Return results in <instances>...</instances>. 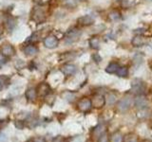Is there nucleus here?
<instances>
[{"label":"nucleus","mask_w":152,"mask_h":142,"mask_svg":"<svg viewBox=\"0 0 152 142\" xmlns=\"http://www.w3.org/2000/svg\"><path fill=\"white\" fill-rule=\"evenodd\" d=\"M82 34V31L80 30V28L73 27L68 30V31L65 34V42L66 44H73V43L77 42L79 38Z\"/></svg>","instance_id":"nucleus-1"},{"label":"nucleus","mask_w":152,"mask_h":142,"mask_svg":"<svg viewBox=\"0 0 152 142\" xmlns=\"http://www.w3.org/2000/svg\"><path fill=\"white\" fill-rule=\"evenodd\" d=\"M145 90V83L141 79H134L131 83V91L132 93L138 95H144Z\"/></svg>","instance_id":"nucleus-2"},{"label":"nucleus","mask_w":152,"mask_h":142,"mask_svg":"<svg viewBox=\"0 0 152 142\" xmlns=\"http://www.w3.org/2000/svg\"><path fill=\"white\" fill-rule=\"evenodd\" d=\"M132 103H133V99L130 97H125L118 101L117 108L120 112H126L130 108Z\"/></svg>","instance_id":"nucleus-3"},{"label":"nucleus","mask_w":152,"mask_h":142,"mask_svg":"<svg viewBox=\"0 0 152 142\" xmlns=\"http://www.w3.org/2000/svg\"><path fill=\"white\" fill-rule=\"evenodd\" d=\"M32 19L34 21H36L38 24H40L46 19V13L41 7H34V9H32Z\"/></svg>","instance_id":"nucleus-4"},{"label":"nucleus","mask_w":152,"mask_h":142,"mask_svg":"<svg viewBox=\"0 0 152 142\" xmlns=\"http://www.w3.org/2000/svg\"><path fill=\"white\" fill-rule=\"evenodd\" d=\"M59 44V40L57 39V37L55 35H48L45 39H44V46L47 47V49H53L55 47L58 46Z\"/></svg>","instance_id":"nucleus-5"},{"label":"nucleus","mask_w":152,"mask_h":142,"mask_svg":"<svg viewBox=\"0 0 152 142\" xmlns=\"http://www.w3.org/2000/svg\"><path fill=\"white\" fill-rule=\"evenodd\" d=\"M134 104L138 110H140V109H145L148 106V99L144 95H138L134 99Z\"/></svg>","instance_id":"nucleus-6"},{"label":"nucleus","mask_w":152,"mask_h":142,"mask_svg":"<svg viewBox=\"0 0 152 142\" xmlns=\"http://www.w3.org/2000/svg\"><path fill=\"white\" fill-rule=\"evenodd\" d=\"M14 53H15V50H14V47L12 45L6 44L0 46V54L4 56L5 58H10V57L13 56Z\"/></svg>","instance_id":"nucleus-7"},{"label":"nucleus","mask_w":152,"mask_h":142,"mask_svg":"<svg viewBox=\"0 0 152 142\" xmlns=\"http://www.w3.org/2000/svg\"><path fill=\"white\" fill-rule=\"evenodd\" d=\"M78 109L81 112H84V113H87L88 112L90 109H91L92 105H91V101L88 98H84L82 99H80L78 104Z\"/></svg>","instance_id":"nucleus-8"},{"label":"nucleus","mask_w":152,"mask_h":142,"mask_svg":"<svg viewBox=\"0 0 152 142\" xmlns=\"http://www.w3.org/2000/svg\"><path fill=\"white\" fill-rule=\"evenodd\" d=\"M90 101H91V105L96 108H102L106 104V99L102 94H96Z\"/></svg>","instance_id":"nucleus-9"},{"label":"nucleus","mask_w":152,"mask_h":142,"mask_svg":"<svg viewBox=\"0 0 152 142\" xmlns=\"http://www.w3.org/2000/svg\"><path fill=\"white\" fill-rule=\"evenodd\" d=\"M95 21V18L93 15H91V14H86V15L80 17L77 22L80 26L82 27H88V26H91L92 24L94 23Z\"/></svg>","instance_id":"nucleus-10"},{"label":"nucleus","mask_w":152,"mask_h":142,"mask_svg":"<svg viewBox=\"0 0 152 142\" xmlns=\"http://www.w3.org/2000/svg\"><path fill=\"white\" fill-rule=\"evenodd\" d=\"M36 91H37V95H40V96L46 97L47 95H49L51 91V88L49 84L47 83H41L37 85L36 87Z\"/></svg>","instance_id":"nucleus-11"},{"label":"nucleus","mask_w":152,"mask_h":142,"mask_svg":"<svg viewBox=\"0 0 152 142\" xmlns=\"http://www.w3.org/2000/svg\"><path fill=\"white\" fill-rule=\"evenodd\" d=\"M61 71H62V73L66 76H72L77 72V67H76V65H74V64H66L62 66Z\"/></svg>","instance_id":"nucleus-12"},{"label":"nucleus","mask_w":152,"mask_h":142,"mask_svg":"<svg viewBox=\"0 0 152 142\" xmlns=\"http://www.w3.org/2000/svg\"><path fill=\"white\" fill-rule=\"evenodd\" d=\"M146 43V40L145 38L141 35V34H138V35H135L134 37L132 38V41H131V44L133 46L135 47H140V46H142L145 44Z\"/></svg>","instance_id":"nucleus-13"},{"label":"nucleus","mask_w":152,"mask_h":142,"mask_svg":"<svg viewBox=\"0 0 152 142\" xmlns=\"http://www.w3.org/2000/svg\"><path fill=\"white\" fill-rule=\"evenodd\" d=\"M38 47L33 45H28L23 49V52L28 56H32L38 53Z\"/></svg>","instance_id":"nucleus-14"},{"label":"nucleus","mask_w":152,"mask_h":142,"mask_svg":"<svg viewBox=\"0 0 152 142\" xmlns=\"http://www.w3.org/2000/svg\"><path fill=\"white\" fill-rule=\"evenodd\" d=\"M26 98L28 101H34L35 99L37 98V91L36 88L34 87H30L27 89L26 91Z\"/></svg>","instance_id":"nucleus-15"},{"label":"nucleus","mask_w":152,"mask_h":142,"mask_svg":"<svg viewBox=\"0 0 152 142\" xmlns=\"http://www.w3.org/2000/svg\"><path fill=\"white\" fill-rule=\"evenodd\" d=\"M4 26L5 28H7L8 31H12L14 30V28L16 26V21L15 19L12 18V17H8L6 20H5V23H4Z\"/></svg>","instance_id":"nucleus-16"},{"label":"nucleus","mask_w":152,"mask_h":142,"mask_svg":"<svg viewBox=\"0 0 152 142\" xmlns=\"http://www.w3.org/2000/svg\"><path fill=\"white\" fill-rule=\"evenodd\" d=\"M10 83H11V79L8 76L0 75V91H2L3 89L7 88Z\"/></svg>","instance_id":"nucleus-17"},{"label":"nucleus","mask_w":152,"mask_h":142,"mask_svg":"<svg viewBox=\"0 0 152 142\" xmlns=\"http://www.w3.org/2000/svg\"><path fill=\"white\" fill-rule=\"evenodd\" d=\"M119 67H120V65H119L118 63L112 62V63H110L106 67V72L108 74H115L117 72V70L119 69Z\"/></svg>","instance_id":"nucleus-18"},{"label":"nucleus","mask_w":152,"mask_h":142,"mask_svg":"<svg viewBox=\"0 0 152 142\" xmlns=\"http://www.w3.org/2000/svg\"><path fill=\"white\" fill-rule=\"evenodd\" d=\"M106 103L108 104V105H113V104H115L117 102V95L114 94V93H108L106 97Z\"/></svg>","instance_id":"nucleus-19"},{"label":"nucleus","mask_w":152,"mask_h":142,"mask_svg":"<svg viewBox=\"0 0 152 142\" xmlns=\"http://www.w3.org/2000/svg\"><path fill=\"white\" fill-rule=\"evenodd\" d=\"M103 133H104V125L103 123H99V124L92 130V135L97 137H99Z\"/></svg>","instance_id":"nucleus-20"},{"label":"nucleus","mask_w":152,"mask_h":142,"mask_svg":"<svg viewBox=\"0 0 152 142\" xmlns=\"http://www.w3.org/2000/svg\"><path fill=\"white\" fill-rule=\"evenodd\" d=\"M115 74H117L118 77L120 78H126L128 75V69L126 66H120Z\"/></svg>","instance_id":"nucleus-21"},{"label":"nucleus","mask_w":152,"mask_h":142,"mask_svg":"<svg viewBox=\"0 0 152 142\" xmlns=\"http://www.w3.org/2000/svg\"><path fill=\"white\" fill-rule=\"evenodd\" d=\"M88 43H89V46L91 47V49H98L100 47V40H99V38H97V37L90 38Z\"/></svg>","instance_id":"nucleus-22"},{"label":"nucleus","mask_w":152,"mask_h":142,"mask_svg":"<svg viewBox=\"0 0 152 142\" xmlns=\"http://www.w3.org/2000/svg\"><path fill=\"white\" fill-rule=\"evenodd\" d=\"M108 17L111 21H116L118 19L121 18V13L119 12V11H117V9H113V11L109 12Z\"/></svg>","instance_id":"nucleus-23"},{"label":"nucleus","mask_w":152,"mask_h":142,"mask_svg":"<svg viewBox=\"0 0 152 142\" xmlns=\"http://www.w3.org/2000/svg\"><path fill=\"white\" fill-rule=\"evenodd\" d=\"M134 5V0H121V7L124 9H128Z\"/></svg>","instance_id":"nucleus-24"},{"label":"nucleus","mask_w":152,"mask_h":142,"mask_svg":"<svg viewBox=\"0 0 152 142\" xmlns=\"http://www.w3.org/2000/svg\"><path fill=\"white\" fill-rule=\"evenodd\" d=\"M110 140H111V142H122L123 136L119 132H116V133H114V134L112 135Z\"/></svg>","instance_id":"nucleus-25"},{"label":"nucleus","mask_w":152,"mask_h":142,"mask_svg":"<svg viewBox=\"0 0 152 142\" xmlns=\"http://www.w3.org/2000/svg\"><path fill=\"white\" fill-rule=\"evenodd\" d=\"M133 63L136 66H139L142 63V56L141 54H136L133 58Z\"/></svg>","instance_id":"nucleus-26"},{"label":"nucleus","mask_w":152,"mask_h":142,"mask_svg":"<svg viewBox=\"0 0 152 142\" xmlns=\"http://www.w3.org/2000/svg\"><path fill=\"white\" fill-rule=\"evenodd\" d=\"M137 116L139 117L140 118H145L148 116V111H147V108L145 109H140L139 111L137 113Z\"/></svg>","instance_id":"nucleus-27"},{"label":"nucleus","mask_w":152,"mask_h":142,"mask_svg":"<svg viewBox=\"0 0 152 142\" xmlns=\"http://www.w3.org/2000/svg\"><path fill=\"white\" fill-rule=\"evenodd\" d=\"M38 40H39V37H38V35H37V33H33V34H31L30 37L28 38V39L26 40V42H28V43H35V42H37Z\"/></svg>","instance_id":"nucleus-28"},{"label":"nucleus","mask_w":152,"mask_h":142,"mask_svg":"<svg viewBox=\"0 0 152 142\" xmlns=\"http://www.w3.org/2000/svg\"><path fill=\"white\" fill-rule=\"evenodd\" d=\"M108 141L109 139L106 132L103 133V134L98 137V142H108Z\"/></svg>","instance_id":"nucleus-29"},{"label":"nucleus","mask_w":152,"mask_h":142,"mask_svg":"<svg viewBox=\"0 0 152 142\" xmlns=\"http://www.w3.org/2000/svg\"><path fill=\"white\" fill-rule=\"evenodd\" d=\"M26 142H47L44 137H33V138L28 139Z\"/></svg>","instance_id":"nucleus-30"},{"label":"nucleus","mask_w":152,"mask_h":142,"mask_svg":"<svg viewBox=\"0 0 152 142\" xmlns=\"http://www.w3.org/2000/svg\"><path fill=\"white\" fill-rule=\"evenodd\" d=\"M92 59L96 62V63H100V62L102 61V57L100 56L98 53H94L93 55H92Z\"/></svg>","instance_id":"nucleus-31"},{"label":"nucleus","mask_w":152,"mask_h":142,"mask_svg":"<svg viewBox=\"0 0 152 142\" xmlns=\"http://www.w3.org/2000/svg\"><path fill=\"white\" fill-rule=\"evenodd\" d=\"M7 63V61H6V58H5L4 56L2 55H0V68L2 67V66Z\"/></svg>","instance_id":"nucleus-32"},{"label":"nucleus","mask_w":152,"mask_h":142,"mask_svg":"<svg viewBox=\"0 0 152 142\" xmlns=\"http://www.w3.org/2000/svg\"><path fill=\"white\" fill-rule=\"evenodd\" d=\"M4 121H5V120H2V121H0V130H1V128H2V126L4 125V123H5Z\"/></svg>","instance_id":"nucleus-33"},{"label":"nucleus","mask_w":152,"mask_h":142,"mask_svg":"<svg viewBox=\"0 0 152 142\" xmlns=\"http://www.w3.org/2000/svg\"><path fill=\"white\" fill-rule=\"evenodd\" d=\"M127 142H137V140L135 139V138H131V139H129Z\"/></svg>","instance_id":"nucleus-34"},{"label":"nucleus","mask_w":152,"mask_h":142,"mask_svg":"<svg viewBox=\"0 0 152 142\" xmlns=\"http://www.w3.org/2000/svg\"><path fill=\"white\" fill-rule=\"evenodd\" d=\"M142 142H152V140H149V139H145V140H142Z\"/></svg>","instance_id":"nucleus-35"},{"label":"nucleus","mask_w":152,"mask_h":142,"mask_svg":"<svg viewBox=\"0 0 152 142\" xmlns=\"http://www.w3.org/2000/svg\"><path fill=\"white\" fill-rule=\"evenodd\" d=\"M146 1H152V0H146Z\"/></svg>","instance_id":"nucleus-36"},{"label":"nucleus","mask_w":152,"mask_h":142,"mask_svg":"<svg viewBox=\"0 0 152 142\" xmlns=\"http://www.w3.org/2000/svg\"><path fill=\"white\" fill-rule=\"evenodd\" d=\"M87 142H91V141H90V140H88V141H87Z\"/></svg>","instance_id":"nucleus-37"}]
</instances>
